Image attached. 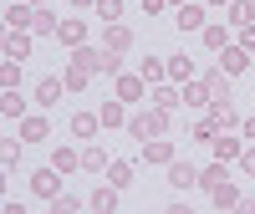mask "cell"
<instances>
[{"instance_id": "obj_1", "label": "cell", "mask_w": 255, "mask_h": 214, "mask_svg": "<svg viewBox=\"0 0 255 214\" xmlns=\"http://www.w3.org/2000/svg\"><path fill=\"white\" fill-rule=\"evenodd\" d=\"M163 127H168V112L158 107V112H143V117H133V122H128V133H133V138L143 143V138H158Z\"/></svg>"}, {"instance_id": "obj_2", "label": "cell", "mask_w": 255, "mask_h": 214, "mask_svg": "<svg viewBox=\"0 0 255 214\" xmlns=\"http://www.w3.org/2000/svg\"><path fill=\"white\" fill-rule=\"evenodd\" d=\"M174 26H179V31H204V26H209V20H204V5L184 0V5H179V15H174Z\"/></svg>"}, {"instance_id": "obj_3", "label": "cell", "mask_w": 255, "mask_h": 214, "mask_svg": "<svg viewBox=\"0 0 255 214\" xmlns=\"http://www.w3.org/2000/svg\"><path fill=\"white\" fill-rule=\"evenodd\" d=\"M56 174H61L56 163H51V168H36V174H31V189H36L41 199H56V189H61V179H56Z\"/></svg>"}, {"instance_id": "obj_4", "label": "cell", "mask_w": 255, "mask_h": 214, "mask_svg": "<svg viewBox=\"0 0 255 214\" xmlns=\"http://www.w3.org/2000/svg\"><path fill=\"white\" fill-rule=\"evenodd\" d=\"M5 26H10V31H26V26H36V10L26 5V0H15V5H5Z\"/></svg>"}, {"instance_id": "obj_5", "label": "cell", "mask_w": 255, "mask_h": 214, "mask_svg": "<svg viewBox=\"0 0 255 214\" xmlns=\"http://www.w3.org/2000/svg\"><path fill=\"white\" fill-rule=\"evenodd\" d=\"M245 67H250V51H245V46H225V51H220V72L235 77V72H245Z\"/></svg>"}, {"instance_id": "obj_6", "label": "cell", "mask_w": 255, "mask_h": 214, "mask_svg": "<svg viewBox=\"0 0 255 214\" xmlns=\"http://www.w3.org/2000/svg\"><path fill=\"white\" fill-rule=\"evenodd\" d=\"M143 82H148V77H133V72H118V97H123V102H143Z\"/></svg>"}, {"instance_id": "obj_7", "label": "cell", "mask_w": 255, "mask_h": 214, "mask_svg": "<svg viewBox=\"0 0 255 214\" xmlns=\"http://www.w3.org/2000/svg\"><path fill=\"white\" fill-rule=\"evenodd\" d=\"M209 122H215V127H235V122H240L235 107H230V97H215V102H209Z\"/></svg>"}, {"instance_id": "obj_8", "label": "cell", "mask_w": 255, "mask_h": 214, "mask_svg": "<svg viewBox=\"0 0 255 214\" xmlns=\"http://www.w3.org/2000/svg\"><path fill=\"white\" fill-rule=\"evenodd\" d=\"M199 184L209 189V194H215V189H225V184H230V168H225V158H215V163H209L204 174H199Z\"/></svg>"}, {"instance_id": "obj_9", "label": "cell", "mask_w": 255, "mask_h": 214, "mask_svg": "<svg viewBox=\"0 0 255 214\" xmlns=\"http://www.w3.org/2000/svg\"><path fill=\"white\" fill-rule=\"evenodd\" d=\"M168 184H174L179 194H184V189H194V184H199V174H194L189 163H168Z\"/></svg>"}, {"instance_id": "obj_10", "label": "cell", "mask_w": 255, "mask_h": 214, "mask_svg": "<svg viewBox=\"0 0 255 214\" xmlns=\"http://www.w3.org/2000/svg\"><path fill=\"white\" fill-rule=\"evenodd\" d=\"M36 102H41V107L61 102V77H41V82H36Z\"/></svg>"}, {"instance_id": "obj_11", "label": "cell", "mask_w": 255, "mask_h": 214, "mask_svg": "<svg viewBox=\"0 0 255 214\" xmlns=\"http://www.w3.org/2000/svg\"><path fill=\"white\" fill-rule=\"evenodd\" d=\"M209 148H215V158H225V163L245 153V148H240V138H230V133H215V143H209Z\"/></svg>"}, {"instance_id": "obj_12", "label": "cell", "mask_w": 255, "mask_h": 214, "mask_svg": "<svg viewBox=\"0 0 255 214\" xmlns=\"http://www.w3.org/2000/svg\"><path fill=\"white\" fill-rule=\"evenodd\" d=\"M118 194H123V189H118V184H108V189H97V194H92L87 204H92L97 214H108V209H118Z\"/></svg>"}, {"instance_id": "obj_13", "label": "cell", "mask_w": 255, "mask_h": 214, "mask_svg": "<svg viewBox=\"0 0 255 214\" xmlns=\"http://www.w3.org/2000/svg\"><path fill=\"white\" fill-rule=\"evenodd\" d=\"M143 158H148V163H174V148H168L163 138H148V148H143Z\"/></svg>"}, {"instance_id": "obj_14", "label": "cell", "mask_w": 255, "mask_h": 214, "mask_svg": "<svg viewBox=\"0 0 255 214\" xmlns=\"http://www.w3.org/2000/svg\"><path fill=\"white\" fill-rule=\"evenodd\" d=\"M82 36H87L82 20H61V26H56V41H67V46H82Z\"/></svg>"}, {"instance_id": "obj_15", "label": "cell", "mask_w": 255, "mask_h": 214, "mask_svg": "<svg viewBox=\"0 0 255 214\" xmlns=\"http://www.w3.org/2000/svg\"><path fill=\"white\" fill-rule=\"evenodd\" d=\"M255 20V5L250 0H230V26H250Z\"/></svg>"}, {"instance_id": "obj_16", "label": "cell", "mask_w": 255, "mask_h": 214, "mask_svg": "<svg viewBox=\"0 0 255 214\" xmlns=\"http://www.w3.org/2000/svg\"><path fill=\"white\" fill-rule=\"evenodd\" d=\"M46 138V122L41 117H20V143H41Z\"/></svg>"}, {"instance_id": "obj_17", "label": "cell", "mask_w": 255, "mask_h": 214, "mask_svg": "<svg viewBox=\"0 0 255 214\" xmlns=\"http://www.w3.org/2000/svg\"><path fill=\"white\" fill-rule=\"evenodd\" d=\"M204 87H209V102H215V97H230V72H209Z\"/></svg>"}, {"instance_id": "obj_18", "label": "cell", "mask_w": 255, "mask_h": 214, "mask_svg": "<svg viewBox=\"0 0 255 214\" xmlns=\"http://www.w3.org/2000/svg\"><path fill=\"white\" fill-rule=\"evenodd\" d=\"M97 127H102V117H92V112H77V117H72V133H77V138H92Z\"/></svg>"}, {"instance_id": "obj_19", "label": "cell", "mask_w": 255, "mask_h": 214, "mask_svg": "<svg viewBox=\"0 0 255 214\" xmlns=\"http://www.w3.org/2000/svg\"><path fill=\"white\" fill-rule=\"evenodd\" d=\"M184 102L189 107H209V87L204 82H184Z\"/></svg>"}, {"instance_id": "obj_20", "label": "cell", "mask_w": 255, "mask_h": 214, "mask_svg": "<svg viewBox=\"0 0 255 214\" xmlns=\"http://www.w3.org/2000/svg\"><path fill=\"white\" fill-rule=\"evenodd\" d=\"M199 36H204V46H209V51H225V46H230V36H225V26H204Z\"/></svg>"}, {"instance_id": "obj_21", "label": "cell", "mask_w": 255, "mask_h": 214, "mask_svg": "<svg viewBox=\"0 0 255 214\" xmlns=\"http://www.w3.org/2000/svg\"><path fill=\"white\" fill-rule=\"evenodd\" d=\"M5 56H10V61H26V56H31V41H26V36L15 31V36L5 41Z\"/></svg>"}, {"instance_id": "obj_22", "label": "cell", "mask_w": 255, "mask_h": 214, "mask_svg": "<svg viewBox=\"0 0 255 214\" xmlns=\"http://www.w3.org/2000/svg\"><path fill=\"white\" fill-rule=\"evenodd\" d=\"M108 184L128 189V184H133V163H108Z\"/></svg>"}, {"instance_id": "obj_23", "label": "cell", "mask_w": 255, "mask_h": 214, "mask_svg": "<svg viewBox=\"0 0 255 214\" xmlns=\"http://www.w3.org/2000/svg\"><path fill=\"white\" fill-rule=\"evenodd\" d=\"M179 102H184V97H179L174 87H153V107H163V112H174Z\"/></svg>"}, {"instance_id": "obj_24", "label": "cell", "mask_w": 255, "mask_h": 214, "mask_svg": "<svg viewBox=\"0 0 255 214\" xmlns=\"http://www.w3.org/2000/svg\"><path fill=\"white\" fill-rule=\"evenodd\" d=\"M0 112H5V117H26V102H20V92H15V87L5 92V102H0Z\"/></svg>"}, {"instance_id": "obj_25", "label": "cell", "mask_w": 255, "mask_h": 214, "mask_svg": "<svg viewBox=\"0 0 255 214\" xmlns=\"http://www.w3.org/2000/svg\"><path fill=\"white\" fill-rule=\"evenodd\" d=\"M209 199H215V209H235V204H240V194H235V184H225V189H215V194H209Z\"/></svg>"}, {"instance_id": "obj_26", "label": "cell", "mask_w": 255, "mask_h": 214, "mask_svg": "<svg viewBox=\"0 0 255 214\" xmlns=\"http://www.w3.org/2000/svg\"><path fill=\"white\" fill-rule=\"evenodd\" d=\"M168 72H174L179 82H194V61H189V56H174V61H168Z\"/></svg>"}, {"instance_id": "obj_27", "label": "cell", "mask_w": 255, "mask_h": 214, "mask_svg": "<svg viewBox=\"0 0 255 214\" xmlns=\"http://www.w3.org/2000/svg\"><path fill=\"white\" fill-rule=\"evenodd\" d=\"M56 26H61V20H51V10H36V36H56Z\"/></svg>"}, {"instance_id": "obj_28", "label": "cell", "mask_w": 255, "mask_h": 214, "mask_svg": "<svg viewBox=\"0 0 255 214\" xmlns=\"http://www.w3.org/2000/svg\"><path fill=\"white\" fill-rule=\"evenodd\" d=\"M97 15H102V20H108V26H113V20L123 15V0H97Z\"/></svg>"}, {"instance_id": "obj_29", "label": "cell", "mask_w": 255, "mask_h": 214, "mask_svg": "<svg viewBox=\"0 0 255 214\" xmlns=\"http://www.w3.org/2000/svg\"><path fill=\"white\" fill-rule=\"evenodd\" d=\"M51 163H56V168H61V174H67V168H77V163H82V158H77V153H72V148H56V153H51Z\"/></svg>"}, {"instance_id": "obj_30", "label": "cell", "mask_w": 255, "mask_h": 214, "mask_svg": "<svg viewBox=\"0 0 255 214\" xmlns=\"http://www.w3.org/2000/svg\"><path fill=\"white\" fill-rule=\"evenodd\" d=\"M123 107H128L123 97H113V102H102V122H123Z\"/></svg>"}, {"instance_id": "obj_31", "label": "cell", "mask_w": 255, "mask_h": 214, "mask_svg": "<svg viewBox=\"0 0 255 214\" xmlns=\"http://www.w3.org/2000/svg\"><path fill=\"white\" fill-rule=\"evenodd\" d=\"M82 168H87V174H102V148H87V153H82Z\"/></svg>"}, {"instance_id": "obj_32", "label": "cell", "mask_w": 255, "mask_h": 214, "mask_svg": "<svg viewBox=\"0 0 255 214\" xmlns=\"http://www.w3.org/2000/svg\"><path fill=\"white\" fill-rule=\"evenodd\" d=\"M51 209H56V214H72V209H82V199H72V194H56V199H51Z\"/></svg>"}, {"instance_id": "obj_33", "label": "cell", "mask_w": 255, "mask_h": 214, "mask_svg": "<svg viewBox=\"0 0 255 214\" xmlns=\"http://www.w3.org/2000/svg\"><path fill=\"white\" fill-rule=\"evenodd\" d=\"M102 72L118 77V72H123V56H118V51H102Z\"/></svg>"}, {"instance_id": "obj_34", "label": "cell", "mask_w": 255, "mask_h": 214, "mask_svg": "<svg viewBox=\"0 0 255 214\" xmlns=\"http://www.w3.org/2000/svg\"><path fill=\"white\" fill-rule=\"evenodd\" d=\"M108 41H113V51H123V46H128V41H133V36H128V31L118 26V20H113V31H108Z\"/></svg>"}, {"instance_id": "obj_35", "label": "cell", "mask_w": 255, "mask_h": 214, "mask_svg": "<svg viewBox=\"0 0 255 214\" xmlns=\"http://www.w3.org/2000/svg\"><path fill=\"white\" fill-rule=\"evenodd\" d=\"M240 163H245V174H255V148H245V153H240Z\"/></svg>"}, {"instance_id": "obj_36", "label": "cell", "mask_w": 255, "mask_h": 214, "mask_svg": "<svg viewBox=\"0 0 255 214\" xmlns=\"http://www.w3.org/2000/svg\"><path fill=\"white\" fill-rule=\"evenodd\" d=\"M240 46H245V51H255V20L245 26V41H240Z\"/></svg>"}, {"instance_id": "obj_37", "label": "cell", "mask_w": 255, "mask_h": 214, "mask_svg": "<svg viewBox=\"0 0 255 214\" xmlns=\"http://www.w3.org/2000/svg\"><path fill=\"white\" fill-rule=\"evenodd\" d=\"M240 133H245V138L255 143V117H245V122H240Z\"/></svg>"}, {"instance_id": "obj_38", "label": "cell", "mask_w": 255, "mask_h": 214, "mask_svg": "<svg viewBox=\"0 0 255 214\" xmlns=\"http://www.w3.org/2000/svg\"><path fill=\"white\" fill-rule=\"evenodd\" d=\"M72 5H97V0H72Z\"/></svg>"}, {"instance_id": "obj_39", "label": "cell", "mask_w": 255, "mask_h": 214, "mask_svg": "<svg viewBox=\"0 0 255 214\" xmlns=\"http://www.w3.org/2000/svg\"><path fill=\"white\" fill-rule=\"evenodd\" d=\"M174 5H184V0H174Z\"/></svg>"}, {"instance_id": "obj_40", "label": "cell", "mask_w": 255, "mask_h": 214, "mask_svg": "<svg viewBox=\"0 0 255 214\" xmlns=\"http://www.w3.org/2000/svg\"><path fill=\"white\" fill-rule=\"evenodd\" d=\"M215 5H225V0H215Z\"/></svg>"}]
</instances>
